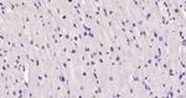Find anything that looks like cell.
<instances>
[{"mask_svg":"<svg viewBox=\"0 0 186 98\" xmlns=\"http://www.w3.org/2000/svg\"><path fill=\"white\" fill-rule=\"evenodd\" d=\"M18 48L20 51H25V50H30L29 48V45L25 40H18Z\"/></svg>","mask_w":186,"mask_h":98,"instance_id":"cell-4","label":"cell"},{"mask_svg":"<svg viewBox=\"0 0 186 98\" xmlns=\"http://www.w3.org/2000/svg\"><path fill=\"white\" fill-rule=\"evenodd\" d=\"M88 57H89L91 60H97V59H98V55H97V48H96V50H93L92 52H91V54L88 55Z\"/></svg>","mask_w":186,"mask_h":98,"instance_id":"cell-8","label":"cell"},{"mask_svg":"<svg viewBox=\"0 0 186 98\" xmlns=\"http://www.w3.org/2000/svg\"><path fill=\"white\" fill-rule=\"evenodd\" d=\"M69 46H71V45H69ZM80 52H82V51L80 50V48H76V47L71 46V47H69V51H68V55H69V56H72V57H77Z\"/></svg>","mask_w":186,"mask_h":98,"instance_id":"cell-6","label":"cell"},{"mask_svg":"<svg viewBox=\"0 0 186 98\" xmlns=\"http://www.w3.org/2000/svg\"><path fill=\"white\" fill-rule=\"evenodd\" d=\"M174 92H175V97H177V98L185 97V89L179 87L176 83H175V87H174Z\"/></svg>","mask_w":186,"mask_h":98,"instance_id":"cell-3","label":"cell"},{"mask_svg":"<svg viewBox=\"0 0 186 98\" xmlns=\"http://www.w3.org/2000/svg\"><path fill=\"white\" fill-rule=\"evenodd\" d=\"M30 34L34 36V37L36 39V40H44L42 39V36L46 34V31H44L42 29H41V26H40V22L39 24H36V25H34L32 26V29L30 30Z\"/></svg>","mask_w":186,"mask_h":98,"instance_id":"cell-1","label":"cell"},{"mask_svg":"<svg viewBox=\"0 0 186 98\" xmlns=\"http://www.w3.org/2000/svg\"><path fill=\"white\" fill-rule=\"evenodd\" d=\"M60 65H61V68H62V70H63L66 73H69V72H71L72 67H71V65H69L66 60L61 59V60H60Z\"/></svg>","mask_w":186,"mask_h":98,"instance_id":"cell-2","label":"cell"},{"mask_svg":"<svg viewBox=\"0 0 186 98\" xmlns=\"http://www.w3.org/2000/svg\"><path fill=\"white\" fill-rule=\"evenodd\" d=\"M71 27H72V30H73L74 32L82 31V29H81V25H80V24H78V21H77V20H74V19H72V20H71Z\"/></svg>","mask_w":186,"mask_h":98,"instance_id":"cell-5","label":"cell"},{"mask_svg":"<svg viewBox=\"0 0 186 98\" xmlns=\"http://www.w3.org/2000/svg\"><path fill=\"white\" fill-rule=\"evenodd\" d=\"M97 63L98 66H106V65H108V60L106 59V57H98L97 59Z\"/></svg>","mask_w":186,"mask_h":98,"instance_id":"cell-7","label":"cell"}]
</instances>
